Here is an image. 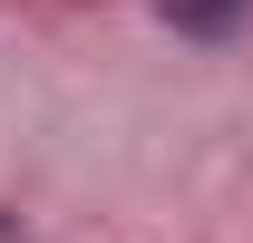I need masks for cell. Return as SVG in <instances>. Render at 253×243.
I'll use <instances>...</instances> for the list:
<instances>
[{
    "mask_svg": "<svg viewBox=\"0 0 253 243\" xmlns=\"http://www.w3.org/2000/svg\"><path fill=\"white\" fill-rule=\"evenodd\" d=\"M166 20H175V30H195V39H224L234 20H244V0H166Z\"/></svg>",
    "mask_w": 253,
    "mask_h": 243,
    "instance_id": "cell-1",
    "label": "cell"
}]
</instances>
